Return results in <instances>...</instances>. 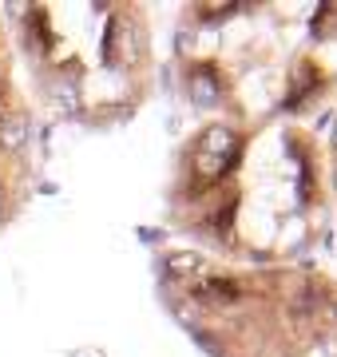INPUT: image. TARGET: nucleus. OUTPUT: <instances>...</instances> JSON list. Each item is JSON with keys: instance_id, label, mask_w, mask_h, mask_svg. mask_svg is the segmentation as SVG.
Masks as SVG:
<instances>
[{"instance_id": "1", "label": "nucleus", "mask_w": 337, "mask_h": 357, "mask_svg": "<svg viewBox=\"0 0 337 357\" xmlns=\"http://www.w3.org/2000/svg\"><path fill=\"white\" fill-rule=\"evenodd\" d=\"M195 294L203 302H214V306H226V302H238V298H242L238 282H230V278H207Z\"/></svg>"}]
</instances>
